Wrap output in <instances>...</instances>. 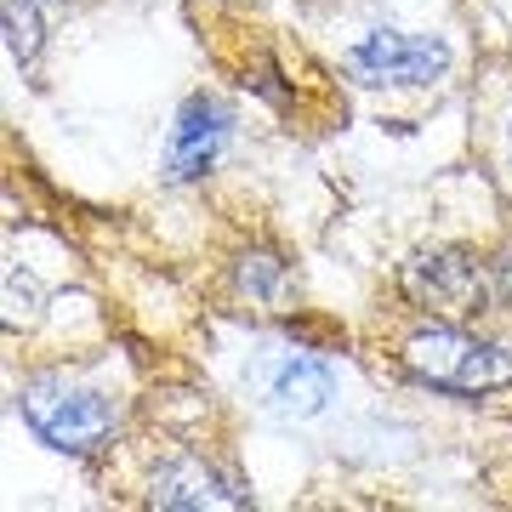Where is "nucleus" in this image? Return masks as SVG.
<instances>
[{
    "label": "nucleus",
    "mask_w": 512,
    "mask_h": 512,
    "mask_svg": "<svg viewBox=\"0 0 512 512\" xmlns=\"http://www.w3.org/2000/svg\"><path fill=\"white\" fill-rule=\"evenodd\" d=\"M23 416H29V427L40 439L69 450V456H92L114 427L109 399L92 393V387L63 382V376H40V382L23 387Z\"/></svg>",
    "instance_id": "1"
},
{
    "label": "nucleus",
    "mask_w": 512,
    "mask_h": 512,
    "mask_svg": "<svg viewBox=\"0 0 512 512\" xmlns=\"http://www.w3.org/2000/svg\"><path fill=\"white\" fill-rule=\"evenodd\" d=\"M404 365L410 376L433 387H450V393H484V387H507L512 382V353L478 342V336H461V330H421L404 342Z\"/></svg>",
    "instance_id": "2"
},
{
    "label": "nucleus",
    "mask_w": 512,
    "mask_h": 512,
    "mask_svg": "<svg viewBox=\"0 0 512 512\" xmlns=\"http://www.w3.org/2000/svg\"><path fill=\"white\" fill-rule=\"evenodd\" d=\"M450 69L444 40L399 35V29H376L348 52V74H359L365 86H433Z\"/></svg>",
    "instance_id": "3"
},
{
    "label": "nucleus",
    "mask_w": 512,
    "mask_h": 512,
    "mask_svg": "<svg viewBox=\"0 0 512 512\" xmlns=\"http://www.w3.org/2000/svg\"><path fill=\"white\" fill-rule=\"evenodd\" d=\"M404 296L427 313H444V319H467V313L484 308V279L467 256L450 251H421L404 262Z\"/></svg>",
    "instance_id": "4"
},
{
    "label": "nucleus",
    "mask_w": 512,
    "mask_h": 512,
    "mask_svg": "<svg viewBox=\"0 0 512 512\" xmlns=\"http://www.w3.org/2000/svg\"><path fill=\"white\" fill-rule=\"evenodd\" d=\"M222 137H228V109L211 97H188L183 114H177V131H171V148H165V171L177 183L205 177L222 154Z\"/></svg>",
    "instance_id": "5"
},
{
    "label": "nucleus",
    "mask_w": 512,
    "mask_h": 512,
    "mask_svg": "<svg viewBox=\"0 0 512 512\" xmlns=\"http://www.w3.org/2000/svg\"><path fill=\"white\" fill-rule=\"evenodd\" d=\"M154 507H177V512H222V507H245V495L194 456L165 461L154 473Z\"/></svg>",
    "instance_id": "6"
},
{
    "label": "nucleus",
    "mask_w": 512,
    "mask_h": 512,
    "mask_svg": "<svg viewBox=\"0 0 512 512\" xmlns=\"http://www.w3.org/2000/svg\"><path fill=\"white\" fill-rule=\"evenodd\" d=\"M262 387H268V404L279 416H319L330 399V370L319 359H308V353H285V359L268 365Z\"/></svg>",
    "instance_id": "7"
},
{
    "label": "nucleus",
    "mask_w": 512,
    "mask_h": 512,
    "mask_svg": "<svg viewBox=\"0 0 512 512\" xmlns=\"http://www.w3.org/2000/svg\"><path fill=\"white\" fill-rule=\"evenodd\" d=\"M6 46L18 63H35L40 52V6L35 0H6Z\"/></svg>",
    "instance_id": "8"
},
{
    "label": "nucleus",
    "mask_w": 512,
    "mask_h": 512,
    "mask_svg": "<svg viewBox=\"0 0 512 512\" xmlns=\"http://www.w3.org/2000/svg\"><path fill=\"white\" fill-rule=\"evenodd\" d=\"M35 313H40L35 285H29V279H23L18 268H12V274H6V325H29Z\"/></svg>",
    "instance_id": "9"
}]
</instances>
